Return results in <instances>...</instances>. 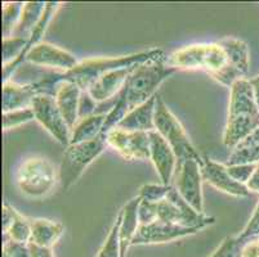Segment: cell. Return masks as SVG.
Segmentation results:
<instances>
[{"label":"cell","instance_id":"obj_1","mask_svg":"<svg viewBox=\"0 0 259 257\" xmlns=\"http://www.w3.org/2000/svg\"><path fill=\"white\" fill-rule=\"evenodd\" d=\"M161 56H164V52L161 49L155 48L146 52H140V53L129 54V56L89 58V60L79 62L72 70L67 71V72L56 75V76L53 75V76L40 80L37 81V85H39L40 93L48 94L52 96L56 95L58 84L63 81L74 82L81 90H87L94 81H97L101 76L110 71L141 65V63H145Z\"/></svg>","mask_w":259,"mask_h":257},{"label":"cell","instance_id":"obj_2","mask_svg":"<svg viewBox=\"0 0 259 257\" xmlns=\"http://www.w3.org/2000/svg\"><path fill=\"white\" fill-rule=\"evenodd\" d=\"M166 63L177 70L205 71L215 81L231 88L235 81L245 79L230 63L227 53L220 42L194 44L181 48L166 57Z\"/></svg>","mask_w":259,"mask_h":257},{"label":"cell","instance_id":"obj_3","mask_svg":"<svg viewBox=\"0 0 259 257\" xmlns=\"http://www.w3.org/2000/svg\"><path fill=\"white\" fill-rule=\"evenodd\" d=\"M228 116L223 133V144L235 148L259 126V110L249 79H240L230 88Z\"/></svg>","mask_w":259,"mask_h":257},{"label":"cell","instance_id":"obj_4","mask_svg":"<svg viewBox=\"0 0 259 257\" xmlns=\"http://www.w3.org/2000/svg\"><path fill=\"white\" fill-rule=\"evenodd\" d=\"M177 71V68L168 66L165 54L141 63L126 80L124 88L117 95L119 100L125 106L128 112H131L156 95L160 85Z\"/></svg>","mask_w":259,"mask_h":257},{"label":"cell","instance_id":"obj_5","mask_svg":"<svg viewBox=\"0 0 259 257\" xmlns=\"http://www.w3.org/2000/svg\"><path fill=\"white\" fill-rule=\"evenodd\" d=\"M16 183L26 197L44 198L60 183L58 170L49 160L34 156L20 165L16 173Z\"/></svg>","mask_w":259,"mask_h":257},{"label":"cell","instance_id":"obj_6","mask_svg":"<svg viewBox=\"0 0 259 257\" xmlns=\"http://www.w3.org/2000/svg\"><path fill=\"white\" fill-rule=\"evenodd\" d=\"M107 147V136L101 134L93 140L70 144L65 148L62 156L58 178L60 185L63 190H69L72 185L77 183L87 167L96 159H98Z\"/></svg>","mask_w":259,"mask_h":257},{"label":"cell","instance_id":"obj_7","mask_svg":"<svg viewBox=\"0 0 259 257\" xmlns=\"http://www.w3.org/2000/svg\"><path fill=\"white\" fill-rule=\"evenodd\" d=\"M155 126L157 133L168 141V144L174 150L178 159V164L186 160H196L200 164H204V157L200 156L194 144L191 143L180 120L170 112L164 99L159 94H157L156 110H155Z\"/></svg>","mask_w":259,"mask_h":257},{"label":"cell","instance_id":"obj_8","mask_svg":"<svg viewBox=\"0 0 259 257\" xmlns=\"http://www.w3.org/2000/svg\"><path fill=\"white\" fill-rule=\"evenodd\" d=\"M156 206L157 219L166 223L177 224L185 228H194V229H205L208 226L215 223V219L205 214H199L195 211L187 202L178 193V190L171 187L165 199L155 203Z\"/></svg>","mask_w":259,"mask_h":257},{"label":"cell","instance_id":"obj_9","mask_svg":"<svg viewBox=\"0 0 259 257\" xmlns=\"http://www.w3.org/2000/svg\"><path fill=\"white\" fill-rule=\"evenodd\" d=\"M31 108L35 121L39 122L63 148L71 144V129L63 119L54 96L40 94L34 99Z\"/></svg>","mask_w":259,"mask_h":257},{"label":"cell","instance_id":"obj_10","mask_svg":"<svg viewBox=\"0 0 259 257\" xmlns=\"http://www.w3.org/2000/svg\"><path fill=\"white\" fill-rule=\"evenodd\" d=\"M196 160H186L178 164L174 175V188L195 211L204 214L201 166Z\"/></svg>","mask_w":259,"mask_h":257},{"label":"cell","instance_id":"obj_11","mask_svg":"<svg viewBox=\"0 0 259 257\" xmlns=\"http://www.w3.org/2000/svg\"><path fill=\"white\" fill-rule=\"evenodd\" d=\"M107 145L114 148L122 159L150 160V134L143 131H128L119 127L107 134Z\"/></svg>","mask_w":259,"mask_h":257},{"label":"cell","instance_id":"obj_12","mask_svg":"<svg viewBox=\"0 0 259 257\" xmlns=\"http://www.w3.org/2000/svg\"><path fill=\"white\" fill-rule=\"evenodd\" d=\"M200 230L194 228H185L177 224L166 223L162 220H155L147 225H141L132 239V246H147V244L168 243L188 235L197 234Z\"/></svg>","mask_w":259,"mask_h":257},{"label":"cell","instance_id":"obj_13","mask_svg":"<svg viewBox=\"0 0 259 257\" xmlns=\"http://www.w3.org/2000/svg\"><path fill=\"white\" fill-rule=\"evenodd\" d=\"M150 160L154 164L161 184L170 185L178 167V159L168 141L156 130L150 131Z\"/></svg>","mask_w":259,"mask_h":257},{"label":"cell","instance_id":"obj_14","mask_svg":"<svg viewBox=\"0 0 259 257\" xmlns=\"http://www.w3.org/2000/svg\"><path fill=\"white\" fill-rule=\"evenodd\" d=\"M202 180L206 181L209 185L223 193H227L234 197H248L250 190L245 184L239 183L231 178L225 164L213 161L209 157H204V165L201 166Z\"/></svg>","mask_w":259,"mask_h":257},{"label":"cell","instance_id":"obj_15","mask_svg":"<svg viewBox=\"0 0 259 257\" xmlns=\"http://www.w3.org/2000/svg\"><path fill=\"white\" fill-rule=\"evenodd\" d=\"M26 61L32 65L58 68V70H63L65 72L72 70L79 63L77 58L72 53L43 41L29 52Z\"/></svg>","mask_w":259,"mask_h":257},{"label":"cell","instance_id":"obj_16","mask_svg":"<svg viewBox=\"0 0 259 257\" xmlns=\"http://www.w3.org/2000/svg\"><path fill=\"white\" fill-rule=\"evenodd\" d=\"M137 66L138 65H134L131 67L110 71L103 76H101L97 81H94L85 91H88L89 95L97 103L107 102L110 99L116 98L124 88L128 77L137 68Z\"/></svg>","mask_w":259,"mask_h":257},{"label":"cell","instance_id":"obj_17","mask_svg":"<svg viewBox=\"0 0 259 257\" xmlns=\"http://www.w3.org/2000/svg\"><path fill=\"white\" fill-rule=\"evenodd\" d=\"M40 94L37 82L23 85L13 80L3 82V113L31 108L34 99Z\"/></svg>","mask_w":259,"mask_h":257},{"label":"cell","instance_id":"obj_18","mask_svg":"<svg viewBox=\"0 0 259 257\" xmlns=\"http://www.w3.org/2000/svg\"><path fill=\"white\" fill-rule=\"evenodd\" d=\"M81 93H83V90L76 84L63 81L58 84L57 91L54 95L56 103H57L63 119L67 122L71 131L76 122L79 121V103Z\"/></svg>","mask_w":259,"mask_h":257},{"label":"cell","instance_id":"obj_19","mask_svg":"<svg viewBox=\"0 0 259 257\" xmlns=\"http://www.w3.org/2000/svg\"><path fill=\"white\" fill-rule=\"evenodd\" d=\"M157 94L150 98L146 103L132 110L124 119L121 120L117 127L128 131H150L156 130L155 126V110H156Z\"/></svg>","mask_w":259,"mask_h":257},{"label":"cell","instance_id":"obj_20","mask_svg":"<svg viewBox=\"0 0 259 257\" xmlns=\"http://www.w3.org/2000/svg\"><path fill=\"white\" fill-rule=\"evenodd\" d=\"M141 197L137 195L122 207L121 224H120V248H121V257H126V251L131 247L132 239L140 228L138 223V206L141 203Z\"/></svg>","mask_w":259,"mask_h":257},{"label":"cell","instance_id":"obj_21","mask_svg":"<svg viewBox=\"0 0 259 257\" xmlns=\"http://www.w3.org/2000/svg\"><path fill=\"white\" fill-rule=\"evenodd\" d=\"M30 223H31L30 243L35 246L52 248L65 233L62 224L48 219H30Z\"/></svg>","mask_w":259,"mask_h":257},{"label":"cell","instance_id":"obj_22","mask_svg":"<svg viewBox=\"0 0 259 257\" xmlns=\"http://www.w3.org/2000/svg\"><path fill=\"white\" fill-rule=\"evenodd\" d=\"M47 3L44 2H29L23 4L21 17L12 36L30 39L34 28L36 27L44 13Z\"/></svg>","mask_w":259,"mask_h":257},{"label":"cell","instance_id":"obj_23","mask_svg":"<svg viewBox=\"0 0 259 257\" xmlns=\"http://www.w3.org/2000/svg\"><path fill=\"white\" fill-rule=\"evenodd\" d=\"M225 48L228 58H230L231 66L245 77L249 72V48L248 44L240 39L235 37H225L218 41Z\"/></svg>","mask_w":259,"mask_h":257},{"label":"cell","instance_id":"obj_24","mask_svg":"<svg viewBox=\"0 0 259 257\" xmlns=\"http://www.w3.org/2000/svg\"><path fill=\"white\" fill-rule=\"evenodd\" d=\"M106 115H107V112L96 113V115H92L85 119L79 120L71 131V144L84 143V141L98 138L102 134Z\"/></svg>","mask_w":259,"mask_h":257},{"label":"cell","instance_id":"obj_25","mask_svg":"<svg viewBox=\"0 0 259 257\" xmlns=\"http://www.w3.org/2000/svg\"><path fill=\"white\" fill-rule=\"evenodd\" d=\"M4 239H11L13 242L22 244H29L31 240V223L30 219L25 218L17 212L13 223L8 228L7 232L3 233Z\"/></svg>","mask_w":259,"mask_h":257},{"label":"cell","instance_id":"obj_26","mask_svg":"<svg viewBox=\"0 0 259 257\" xmlns=\"http://www.w3.org/2000/svg\"><path fill=\"white\" fill-rule=\"evenodd\" d=\"M120 224H121V214L119 212L111 230L108 233L107 238L103 242L102 247L98 251L96 257H121V248H120Z\"/></svg>","mask_w":259,"mask_h":257},{"label":"cell","instance_id":"obj_27","mask_svg":"<svg viewBox=\"0 0 259 257\" xmlns=\"http://www.w3.org/2000/svg\"><path fill=\"white\" fill-rule=\"evenodd\" d=\"M25 3H4L3 4V39L13 35L16 26L21 17Z\"/></svg>","mask_w":259,"mask_h":257},{"label":"cell","instance_id":"obj_28","mask_svg":"<svg viewBox=\"0 0 259 257\" xmlns=\"http://www.w3.org/2000/svg\"><path fill=\"white\" fill-rule=\"evenodd\" d=\"M259 164V143L250 147L235 148L228 157L226 166L231 165H258Z\"/></svg>","mask_w":259,"mask_h":257},{"label":"cell","instance_id":"obj_29","mask_svg":"<svg viewBox=\"0 0 259 257\" xmlns=\"http://www.w3.org/2000/svg\"><path fill=\"white\" fill-rule=\"evenodd\" d=\"M35 120V115L32 108H23V110L11 111V112L3 113V130L8 131L21 126L23 124Z\"/></svg>","mask_w":259,"mask_h":257},{"label":"cell","instance_id":"obj_30","mask_svg":"<svg viewBox=\"0 0 259 257\" xmlns=\"http://www.w3.org/2000/svg\"><path fill=\"white\" fill-rule=\"evenodd\" d=\"M173 185H164V184H145L140 189V197L143 201L157 203L165 199L168 193L170 192Z\"/></svg>","mask_w":259,"mask_h":257},{"label":"cell","instance_id":"obj_31","mask_svg":"<svg viewBox=\"0 0 259 257\" xmlns=\"http://www.w3.org/2000/svg\"><path fill=\"white\" fill-rule=\"evenodd\" d=\"M242 246L244 243L237 238V235L227 237L209 257H242Z\"/></svg>","mask_w":259,"mask_h":257},{"label":"cell","instance_id":"obj_32","mask_svg":"<svg viewBox=\"0 0 259 257\" xmlns=\"http://www.w3.org/2000/svg\"><path fill=\"white\" fill-rule=\"evenodd\" d=\"M259 237V203L256 204L255 210H254L253 215H251L250 220L246 224L242 232L237 235L242 243H246V242H250V240L255 239Z\"/></svg>","mask_w":259,"mask_h":257},{"label":"cell","instance_id":"obj_33","mask_svg":"<svg viewBox=\"0 0 259 257\" xmlns=\"http://www.w3.org/2000/svg\"><path fill=\"white\" fill-rule=\"evenodd\" d=\"M256 165H231V166H227V171L234 180L246 185Z\"/></svg>","mask_w":259,"mask_h":257},{"label":"cell","instance_id":"obj_34","mask_svg":"<svg viewBox=\"0 0 259 257\" xmlns=\"http://www.w3.org/2000/svg\"><path fill=\"white\" fill-rule=\"evenodd\" d=\"M3 257H31L29 244L17 243L11 239H4Z\"/></svg>","mask_w":259,"mask_h":257},{"label":"cell","instance_id":"obj_35","mask_svg":"<svg viewBox=\"0 0 259 257\" xmlns=\"http://www.w3.org/2000/svg\"><path fill=\"white\" fill-rule=\"evenodd\" d=\"M142 199V198H141ZM157 220L156 214V206L155 203L147 201H141L140 206H138V223L141 225H147V224L154 223Z\"/></svg>","mask_w":259,"mask_h":257},{"label":"cell","instance_id":"obj_36","mask_svg":"<svg viewBox=\"0 0 259 257\" xmlns=\"http://www.w3.org/2000/svg\"><path fill=\"white\" fill-rule=\"evenodd\" d=\"M98 103L89 95L88 91L83 90L81 96H80V103H79V120L85 119V117L96 115V110H97Z\"/></svg>","mask_w":259,"mask_h":257},{"label":"cell","instance_id":"obj_37","mask_svg":"<svg viewBox=\"0 0 259 257\" xmlns=\"http://www.w3.org/2000/svg\"><path fill=\"white\" fill-rule=\"evenodd\" d=\"M242 257H259V237L242 246Z\"/></svg>","mask_w":259,"mask_h":257},{"label":"cell","instance_id":"obj_38","mask_svg":"<svg viewBox=\"0 0 259 257\" xmlns=\"http://www.w3.org/2000/svg\"><path fill=\"white\" fill-rule=\"evenodd\" d=\"M29 249L30 253H31V257H54V252L52 248L39 247L32 243H29Z\"/></svg>","mask_w":259,"mask_h":257},{"label":"cell","instance_id":"obj_39","mask_svg":"<svg viewBox=\"0 0 259 257\" xmlns=\"http://www.w3.org/2000/svg\"><path fill=\"white\" fill-rule=\"evenodd\" d=\"M259 143V126L256 127L255 130L253 131V133L250 134V135L248 136V138H245L244 140L240 143L239 145H237L236 148H244V147H250V145H254V144H258Z\"/></svg>","mask_w":259,"mask_h":257},{"label":"cell","instance_id":"obj_40","mask_svg":"<svg viewBox=\"0 0 259 257\" xmlns=\"http://www.w3.org/2000/svg\"><path fill=\"white\" fill-rule=\"evenodd\" d=\"M246 187H248V189L250 190V192L259 193V164L256 165L253 175H251V178L249 179V181L246 183Z\"/></svg>","mask_w":259,"mask_h":257},{"label":"cell","instance_id":"obj_41","mask_svg":"<svg viewBox=\"0 0 259 257\" xmlns=\"http://www.w3.org/2000/svg\"><path fill=\"white\" fill-rule=\"evenodd\" d=\"M250 81L251 86H253V91H254V98H255V103H256V107L259 110V75L255 76L254 79H249Z\"/></svg>","mask_w":259,"mask_h":257}]
</instances>
